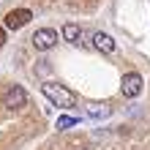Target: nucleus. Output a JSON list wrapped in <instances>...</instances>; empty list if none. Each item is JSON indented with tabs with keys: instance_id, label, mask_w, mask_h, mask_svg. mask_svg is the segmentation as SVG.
Instances as JSON below:
<instances>
[{
	"instance_id": "nucleus-1",
	"label": "nucleus",
	"mask_w": 150,
	"mask_h": 150,
	"mask_svg": "<svg viewBox=\"0 0 150 150\" xmlns=\"http://www.w3.org/2000/svg\"><path fill=\"white\" fill-rule=\"evenodd\" d=\"M41 93L47 96L55 107H60V109H74L76 107V93L68 90V87L60 85V82H44L41 85Z\"/></svg>"
},
{
	"instance_id": "nucleus-2",
	"label": "nucleus",
	"mask_w": 150,
	"mask_h": 150,
	"mask_svg": "<svg viewBox=\"0 0 150 150\" xmlns=\"http://www.w3.org/2000/svg\"><path fill=\"white\" fill-rule=\"evenodd\" d=\"M33 47H36L38 52H49L57 47V30L52 28H38L36 33H33Z\"/></svg>"
},
{
	"instance_id": "nucleus-3",
	"label": "nucleus",
	"mask_w": 150,
	"mask_h": 150,
	"mask_svg": "<svg viewBox=\"0 0 150 150\" xmlns=\"http://www.w3.org/2000/svg\"><path fill=\"white\" fill-rule=\"evenodd\" d=\"M142 76H139L137 71H128V74H123V82H120V93L126 96V98H137L139 93H142Z\"/></svg>"
},
{
	"instance_id": "nucleus-4",
	"label": "nucleus",
	"mask_w": 150,
	"mask_h": 150,
	"mask_svg": "<svg viewBox=\"0 0 150 150\" xmlns=\"http://www.w3.org/2000/svg\"><path fill=\"white\" fill-rule=\"evenodd\" d=\"M30 19H33V11H30V8H14V11L6 14V22L3 25H6L8 30H22Z\"/></svg>"
},
{
	"instance_id": "nucleus-5",
	"label": "nucleus",
	"mask_w": 150,
	"mask_h": 150,
	"mask_svg": "<svg viewBox=\"0 0 150 150\" xmlns=\"http://www.w3.org/2000/svg\"><path fill=\"white\" fill-rule=\"evenodd\" d=\"M3 104H6L8 109H22L25 104H28V93H25V87H22V85L8 87L6 96H3Z\"/></svg>"
},
{
	"instance_id": "nucleus-6",
	"label": "nucleus",
	"mask_w": 150,
	"mask_h": 150,
	"mask_svg": "<svg viewBox=\"0 0 150 150\" xmlns=\"http://www.w3.org/2000/svg\"><path fill=\"white\" fill-rule=\"evenodd\" d=\"M93 47L101 52V55H112L115 49H117V41H115L109 33H104V30H98V33H93Z\"/></svg>"
},
{
	"instance_id": "nucleus-7",
	"label": "nucleus",
	"mask_w": 150,
	"mask_h": 150,
	"mask_svg": "<svg viewBox=\"0 0 150 150\" xmlns=\"http://www.w3.org/2000/svg\"><path fill=\"white\" fill-rule=\"evenodd\" d=\"M60 38L68 41V44H82V28L74 22H66L63 28H60Z\"/></svg>"
},
{
	"instance_id": "nucleus-8",
	"label": "nucleus",
	"mask_w": 150,
	"mask_h": 150,
	"mask_svg": "<svg viewBox=\"0 0 150 150\" xmlns=\"http://www.w3.org/2000/svg\"><path fill=\"white\" fill-rule=\"evenodd\" d=\"M87 115H90V117H96V120H101V117H109L112 115V107L109 104H87Z\"/></svg>"
},
{
	"instance_id": "nucleus-9",
	"label": "nucleus",
	"mask_w": 150,
	"mask_h": 150,
	"mask_svg": "<svg viewBox=\"0 0 150 150\" xmlns=\"http://www.w3.org/2000/svg\"><path fill=\"white\" fill-rule=\"evenodd\" d=\"M74 126H79V117H68V115L57 117V123H55L57 131H68V128H74Z\"/></svg>"
},
{
	"instance_id": "nucleus-10",
	"label": "nucleus",
	"mask_w": 150,
	"mask_h": 150,
	"mask_svg": "<svg viewBox=\"0 0 150 150\" xmlns=\"http://www.w3.org/2000/svg\"><path fill=\"white\" fill-rule=\"evenodd\" d=\"M6 30H8V28L3 25V28H0V47H6Z\"/></svg>"
}]
</instances>
